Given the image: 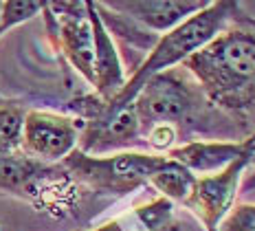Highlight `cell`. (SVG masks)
<instances>
[{
    "instance_id": "17",
    "label": "cell",
    "mask_w": 255,
    "mask_h": 231,
    "mask_svg": "<svg viewBox=\"0 0 255 231\" xmlns=\"http://www.w3.org/2000/svg\"><path fill=\"white\" fill-rule=\"evenodd\" d=\"M238 20H240V22H244L247 26H251V29H255V18H251V15H247V13H242V11H240Z\"/></svg>"
},
{
    "instance_id": "12",
    "label": "cell",
    "mask_w": 255,
    "mask_h": 231,
    "mask_svg": "<svg viewBox=\"0 0 255 231\" xmlns=\"http://www.w3.org/2000/svg\"><path fill=\"white\" fill-rule=\"evenodd\" d=\"M29 108L18 99L0 97V148L2 152H18L22 141V128Z\"/></svg>"
},
{
    "instance_id": "6",
    "label": "cell",
    "mask_w": 255,
    "mask_h": 231,
    "mask_svg": "<svg viewBox=\"0 0 255 231\" xmlns=\"http://www.w3.org/2000/svg\"><path fill=\"white\" fill-rule=\"evenodd\" d=\"M46 31L57 51L86 82L95 84V40L86 2H46Z\"/></svg>"
},
{
    "instance_id": "2",
    "label": "cell",
    "mask_w": 255,
    "mask_h": 231,
    "mask_svg": "<svg viewBox=\"0 0 255 231\" xmlns=\"http://www.w3.org/2000/svg\"><path fill=\"white\" fill-rule=\"evenodd\" d=\"M240 11L242 4L236 2V0L209 2L203 11L194 13L183 24H178L176 29L163 33L156 44L152 46V51L143 57V62L132 71L126 86L121 88V93L113 101H108L106 108L119 110L130 106L147 79L183 64L189 55H194L198 49H203L207 42L214 40L220 31H225L229 24L236 22Z\"/></svg>"
},
{
    "instance_id": "10",
    "label": "cell",
    "mask_w": 255,
    "mask_h": 231,
    "mask_svg": "<svg viewBox=\"0 0 255 231\" xmlns=\"http://www.w3.org/2000/svg\"><path fill=\"white\" fill-rule=\"evenodd\" d=\"M196 179L198 176L191 174L187 168L165 157L163 165L150 176L147 187H152L154 192H158V196L174 203V205H185L196 187Z\"/></svg>"
},
{
    "instance_id": "3",
    "label": "cell",
    "mask_w": 255,
    "mask_h": 231,
    "mask_svg": "<svg viewBox=\"0 0 255 231\" xmlns=\"http://www.w3.org/2000/svg\"><path fill=\"white\" fill-rule=\"evenodd\" d=\"M0 192L64 216L77 203L79 185L62 163H44L24 152H0Z\"/></svg>"
},
{
    "instance_id": "4",
    "label": "cell",
    "mask_w": 255,
    "mask_h": 231,
    "mask_svg": "<svg viewBox=\"0 0 255 231\" xmlns=\"http://www.w3.org/2000/svg\"><path fill=\"white\" fill-rule=\"evenodd\" d=\"M165 154L154 152H115V154H86L73 150L62 161V168L73 176L79 187L108 196H128L147 187L150 176L163 165Z\"/></svg>"
},
{
    "instance_id": "18",
    "label": "cell",
    "mask_w": 255,
    "mask_h": 231,
    "mask_svg": "<svg viewBox=\"0 0 255 231\" xmlns=\"http://www.w3.org/2000/svg\"><path fill=\"white\" fill-rule=\"evenodd\" d=\"M0 152H2V148H0Z\"/></svg>"
},
{
    "instance_id": "8",
    "label": "cell",
    "mask_w": 255,
    "mask_h": 231,
    "mask_svg": "<svg viewBox=\"0 0 255 231\" xmlns=\"http://www.w3.org/2000/svg\"><path fill=\"white\" fill-rule=\"evenodd\" d=\"M207 4L209 2H191V0H115L106 2V7L128 15L154 35H163L183 24L194 13L203 11Z\"/></svg>"
},
{
    "instance_id": "14",
    "label": "cell",
    "mask_w": 255,
    "mask_h": 231,
    "mask_svg": "<svg viewBox=\"0 0 255 231\" xmlns=\"http://www.w3.org/2000/svg\"><path fill=\"white\" fill-rule=\"evenodd\" d=\"M220 231H255V203L238 201L220 223Z\"/></svg>"
},
{
    "instance_id": "5",
    "label": "cell",
    "mask_w": 255,
    "mask_h": 231,
    "mask_svg": "<svg viewBox=\"0 0 255 231\" xmlns=\"http://www.w3.org/2000/svg\"><path fill=\"white\" fill-rule=\"evenodd\" d=\"M132 104L143 134L154 126H172L180 134V128L191 126L209 101L196 79L180 66L150 77Z\"/></svg>"
},
{
    "instance_id": "15",
    "label": "cell",
    "mask_w": 255,
    "mask_h": 231,
    "mask_svg": "<svg viewBox=\"0 0 255 231\" xmlns=\"http://www.w3.org/2000/svg\"><path fill=\"white\" fill-rule=\"evenodd\" d=\"M238 196H249L251 198L249 203H255V157L251 163H249V168L240 181V192H238Z\"/></svg>"
},
{
    "instance_id": "1",
    "label": "cell",
    "mask_w": 255,
    "mask_h": 231,
    "mask_svg": "<svg viewBox=\"0 0 255 231\" xmlns=\"http://www.w3.org/2000/svg\"><path fill=\"white\" fill-rule=\"evenodd\" d=\"M180 66L216 108L240 115L255 106V29L238 18Z\"/></svg>"
},
{
    "instance_id": "11",
    "label": "cell",
    "mask_w": 255,
    "mask_h": 231,
    "mask_svg": "<svg viewBox=\"0 0 255 231\" xmlns=\"http://www.w3.org/2000/svg\"><path fill=\"white\" fill-rule=\"evenodd\" d=\"M136 216L147 227V231H205L203 227H198L196 218H189L185 214L180 216L176 205L161 196L136 209Z\"/></svg>"
},
{
    "instance_id": "16",
    "label": "cell",
    "mask_w": 255,
    "mask_h": 231,
    "mask_svg": "<svg viewBox=\"0 0 255 231\" xmlns=\"http://www.w3.org/2000/svg\"><path fill=\"white\" fill-rule=\"evenodd\" d=\"M79 231H124V229H121V225L117 223V220H113V223H106L97 229H79Z\"/></svg>"
},
{
    "instance_id": "9",
    "label": "cell",
    "mask_w": 255,
    "mask_h": 231,
    "mask_svg": "<svg viewBox=\"0 0 255 231\" xmlns=\"http://www.w3.org/2000/svg\"><path fill=\"white\" fill-rule=\"evenodd\" d=\"M88 7V18L93 24V40H95V95L102 101H113L121 88L128 82V75L121 62V55L117 51V44L108 29L104 26L102 18H99L95 2H86Z\"/></svg>"
},
{
    "instance_id": "19",
    "label": "cell",
    "mask_w": 255,
    "mask_h": 231,
    "mask_svg": "<svg viewBox=\"0 0 255 231\" xmlns=\"http://www.w3.org/2000/svg\"><path fill=\"white\" fill-rule=\"evenodd\" d=\"M0 4H2V2H0Z\"/></svg>"
},
{
    "instance_id": "13",
    "label": "cell",
    "mask_w": 255,
    "mask_h": 231,
    "mask_svg": "<svg viewBox=\"0 0 255 231\" xmlns=\"http://www.w3.org/2000/svg\"><path fill=\"white\" fill-rule=\"evenodd\" d=\"M46 2H33V0H7L0 4V35H4L9 29L26 22L44 11Z\"/></svg>"
},
{
    "instance_id": "7",
    "label": "cell",
    "mask_w": 255,
    "mask_h": 231,
    "mask_svg": "<svg viewBox=\"0 0 255 231\" xmlns=\"http://www.w3.org/2000/svg\"><path fill=\"white\" fill-rule=\"evenodd\" d=\"M82 121L49 110H29L22 128L20 152L44 163H62L77 150Z\"/></svg>"
}]
</instances>
